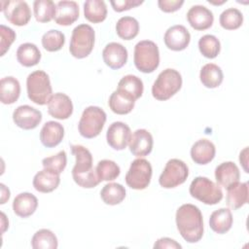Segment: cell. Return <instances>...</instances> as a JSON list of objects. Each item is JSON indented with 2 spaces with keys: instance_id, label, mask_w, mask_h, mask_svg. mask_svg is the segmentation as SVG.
I'll use <instances>...</instances> for the list:
<instances>
[{
  "instance_id": "48",
  "label": "cell",
  "mask_w": 249,
  "mask_h": 249,
  "mask_svg": "<svg viewBox=\"0 0 249 249\" xmlns=\"http://www.w3.org/2000/svg\"><path fill=\"white\" fill-rule=\"evenodd\" d=\"M1 215H2V232H4L5 230L9 227V224H5V221H6V216H5V214L2 212Z\"/></svg>"
},
{
  "instance_id": "30",
  "label": "cell",
  "mask_w": 249,
  "mask_h": 249,
  "mask_svg": "<svg viewBox=\"0 0 249 249\" xmlns=\"http://www.w3.org/2000/svg\"><path fill=\"white\" fill-rule=\"evenodd\" d=\"M17 59L20 65L25 67L35 66L41 60V52L32 43H23L17 50Z\"/></svg>"
},
{
  "instance_id": "18",
  "label": "cell",
  "mask_w": 249,
  "mask_h": 249,
  "mask_svg": "<svg viewBox=\"0 0 249 249\" xmlns=\"http://www.w3.org/2000/svg\"><path fill=\"white\" fill-rule=\"evenodd\" d=\"M154 140L152 134L144 128L136 129L129 141V151L133 156L145 157L153 150Z\"/></svg>"
},
{
  "instance_id": "47",
  "label": "cell",
  "mask_w": 249,
  "mask_h": 249,
  "mask_svg": "<svg viewBox=\"0 0 249 249\" xmlns=\"http://www.w3.org/2000/svg\"><path fill=\"white\" fill-rule=\"evenodd\" d=\"M1 187V204H4L7 200H9L10 198V191L9 189L4 185V184H0Z\"/></svg>"
},
{
  "instance_id": "44",
  "label": "cell",
  "mask_w": 249,
  "mask_h": 249,
  "mask_svg": "<svg viewBox=\"0 0 249 249\" xmlns=\"http://www.w3.org/2000/svg\"><path fill=\"white\" fill-rule=\"evenodd\" d=\"M184 4L183 0H159L158 6L164 13H173L178 11Z\"/></svg>"
},
{
  "instance_id": "15",
  "label": "cell",
  "mask_w": 249,
  "mask_h": 249,
  "mask_svg": "<svg viewBox=\"0 0 249 249\" xmlns=\"http://www.w3.org/2000/svg\"><path fill=\"white\" fill-rule=\"evenodd\" d=\"M48 113L57 120L68 119L73 113V103L70 97L62 92L53 94L48 102Z\"/></svg>"
},
{
  "instance_id": "10",
  "label": "cell",
  "mask_w": 249,
  "mask_h": 249,
  "mask_svg": "<svg viewBox=\"0 0 249 249\" xmlns=\"http://www.w3.org/2000/svg\"><path fill=\"white\" fill-rule=\"evenodd\" d=\"M189 176L187 164L179 159L169 160L159 178L160 185L164 189H172L182 185Z\"/></svg>"
},
{
  "instance_id": "45",
  "label": "cell",
  "mask_w": 249,
  "mask_h": 249,
  "mask_svg": "<svg viewBox=\"0 0 249 249\" xmlns=\"http://www.w3.org/2000/svg\"><path fill=\"white\" fill-rule=\"evenodd\" d=\"M154 248L155 249H181L182 246L181 244H179L176 240L171 239L169 237H161L159 238L155 244H154Z\"/></svg>"
},
{
  "instance_id": "8",
  "label": "cell",
  "mask_w": 249,
  "mask_h": 249,
  "mask_svg": "<svg viewBox=\"0 0 249 249\" xmlns=\"http://www.w3.org/2000/svg\"><path fill=\"white\" fill-rule=\"evenodd\" d=\"M106 122V113L98 106L87 107L78 124L79 133L88 139L94 138L103 129Z\"/></svg>"
},
{
  "instance_id": "17",
  "label": "cell",
  "mask_w": 249,
  "mask_h": 249,
  "mask_svg": "<svg viewBox=\"0 0 249 249\" xmlns=\"http://www.w3.org/2000/svg\"><path fill=\"white\" fill-rule=\"evenodd\" d=\"M187 20L195 30L202 31L212 26L214 16L205 6L195 5L189 9L187 13Z\"/></svg>"
},
{
  "instance_id": "29",
  "label": "cell",
  "mask_w": 249,
  "mask_h": 249,
  "mask_svg": "<svg viewBox=\"0 0 249 249\" xmlns=\"http://www.w3.org/2000/svg\"><path fill=\"white\" fill-rule=\"evenodd\" d=\"M199 79L201 84L208 89L218 88L224 79V74L220 66L214 63H207L200 69Z\"/></svg>"
},
{
  "instance_id": "39",
  "label": "cell",
  "mask_w": 249,
  "mask_h": 249,
  "mask_svg": "<svg viewBox=\"0 0 249 249\" xmlns=\"http://www.w3.org/2000/svg\"><path fill=\"white\" fill-rule=\"evenodd\" d=\"M198 49L204 57L215 58L220 53L221 44L216 36L206 34L198 40Z\"/></svg>"
},
{
  "instance_id": "1",
  "label": "cell",
  "mask_w": 249,
  "mask_h": 249,
  "mask_svg": "<svg viewBox=\"0 0 249 249\" xmlns=\"http://www.w3.org/2000/svg\"><path fill=\"white\" fill-rule=\"evenodd\" d=\"M176 226L181 236L189 243L199 241L203 235V219L199 208L194 204L181 205L175 215Z\"/></svg>"
},
{
  "instance_id": "25",
  "label": "cell",
  "mask_w": 249,
  "mask_h": 249,
  "mask_svg": "<svg viewBox=\"0 0 249 249\" xmlns=\"http://www.w3.org/2000/svg\"><path fill=\"white\" fill-rule=\"evenodd\" d=\"M248 202V183L239 181L227 188V204L236 210Z\"/></svg>"
},
{
  "instance_id": "21",
  "label": "cell",
  "mask_w": 249,
  "mask_h": 249,
  "mask_svg": "<svg viewBox=\"0 0 249 249\" xmlns=\"http://www.w3.org/2000/svg\"><path fill=\"white\" fill-rule=\"evenodd\" d=\"M240 178V172L237 165L232 161H225L215 168V179L219 186L225 189L237 183Z\"/></svg>"
},
{
  "instance_id": "22",
  "label": "cell",
  "mask_w": 249,
  "mask_h": 249,
  "mask_svg": "<svg viewBox=\"0 0 249 249\" xmlns=\"http://www.w3.org/2000/svg\"><path fill=\"white\" fill-rule=\"evenodd\" d=\"M216 154L215 145L208 139H199L191 148V158L196 164L209 163Z\"/></svg>"
},
{
  "instance_id": "13",
  "label": "cell",
  "mask_w": 249,
  "mask_h": 249,
  "mask_svg": "<svg viewBox=\"0 0 249 249\" xmlns=\"http://www.w3.org/2000/svg\"><path fill=\"white\" fill-rule=\"evenodd\" d=\"M13 121L22 129H34L42 121V113L29 105H20L15 109Z\"/></svg>"
},
{
  "instance_id": "32",
  "label": "cell",
  "mask_w": 249,
  "mask_h": 249,
  "mask_svg": "<svg viewBox=\"0 0 249 249\" xmlns=\"http://www.w3.org/2000/svg\"><path fill=\"white\" fill-rule=\"evenodd\" d=\"M85 18L92 23H99L107 17V7L102 0H87L84 3Z\"/></svg>"
},
{
  "instance_id": "42",
  "label": "cell",
  "mask_w": 249,
  "mask_h": 249,
  "mask_svg": "<svg viewBox=\"0 0 249 249\" xmlns=\"http://www.w3.org/2000/svg\"><path fill=\"white\" fill-rule=\"evenodd\" d=\"M0 35H1V41H0L1 55H4L16 39V32L12 28H10L4 24H1L0 25Z\"/></svg>"
},
{
  "instance_id": "37",
  "label": "cell",
  "mask_w": 249,
  "mask_h": 249,
  "mask_svg": "<svg viewBox=\"0 0 249 249\" xmlns=\"http://www.w3.org/2000/svg\"><path fill=\"white\" fill-rule=\"evenodd\" d=\"M220 25L226 30L239 28L243 22V15L236 8H229L222 12L219 18Z\"/></svg>"
},
{
  "instance_id": "12",
  "label": "cell",
  "mask_w": 249,
  "mask_h": 249,
  "mask_svg": "<svg viewBox=\"0 0 249 249\" xmlns=\"http://www.w3.org/2000/svg\"><path fill=\"white\" fill-rule=\"evenodd\" d=\"M129 126L123 122H114L110 124L106 132L108 145L114 150L121 151L126 148L131 138Z\"/></svg>"
},
{
  "instance_id": "23",
  "label": "cell",
  "mask_w": 249,
  "mask_h": 249,
  "mask_svg": "<svg viewBox=\"0 0 249 249\" xmlns=\"http://www.w3.org/2000/svg\"><path fill=\"white\" fill-rule=\"evenodd\" d=\"M38 199L30 193L18 194L13 201V210L16 215L20 218H27L31 216L37 209Z\"/></svg>"
},
{
  "instance_id": "5",
  "label": "cell",
  "mask_w": 249,
  "mask_h": 249,
  "mask_svg": "<svg viewBox=\"0 0 249 249\" xmlns=\"http://www.w3.org/2000/svg\"><path fill=\"white\" fill-rule=\"evenodd\" d=\"M133 61L140 72L146 74L154 72L160 64V51L157 44L150 40L138 42L134 47Z\"/></svg>"
},
{
  "instance_id": "43",
  "label": "cell",
  "mask_w": 249,
  "mask_h": 249,
  "mask_svg": "<svg viewBox=\"0 0 249 249\" xmlns=\"http://www.w3.org/2000/svg\"><path fill=\"white\" fill-rule=\"evenodd\" d=\"M113 10L121 13L124 11H127L130 10L131 8H135L137 6H140L143 1H139V0H116V1H111L110 2Z\"/></svg>"
},
{
  "instance_id": "35",
  "label": "cell",
  "mask_w": 249,
  "mask_h": 249,
  "mask_svg": "<svg viewBox=\"0 0 249 249\" xmlns=\"http://www.w3.org/2000/svg\"><path fill=\"white\" fill-rule=\"evenodd\" d=\"M117 35L124 40H131L138 35L139 23L132 17H122L116 23Z\"/></svg>"
},
{
  "instance_id": "4",
  "label": "cell",
  "mask_w": 249,
  "mask_h": 249,
  "mask_svg": "<svg viewBox=\"0 0 249 249\" xmlns=\"http://www.w3.org/2000/svg\"><path fill=\"white\" fill-rule=\"evenodd\" d=\"M26 90L28 98L37 105L49 102L53 89L49 75L43 70H36L26 78Z\"/></svg>"
},
{
  "instance_id": "36",
  "label": "cell",
  "mask_w": 249,
  "mask_h": 249,
  "mask_svg": "<svg viewBox=\"0 0 249 249\" xmlns=\"http://www.w3.org/2000/svg\"><path fill=\"white\" fill-rule=\"evenodd\" d=\"M56 4L52 0H36L33 3L34 17L39 22H49L54 18Z\"/></svg>"
},
{
  "instance_id": "46",
  "label": "cell",
  "mask_w": 249,
  "mask_h": 249,
  "mask_svg": "<svg viewBox=\"0 0 249 249\" xmlns=\"http://www.w3.org/2000/svg\"><path fill=\"white\" fill-rule=\"evenodd\" d=\"M247 158H248V147H245L239 154V161H240V164H242V167L246 173H248Z\"/></svg>"
},
{
  "instance_id": "11",
  "label": "cell",
  "mask_w": 249,
  "mask_h": 249,
  "mask_svg": "<svg viewBox=\"0 0 249 249\" xmlns=\"http://www.w3.org/2000/svg\"><path fill=\"white\" fill-rule=\"evenodd\" d=\"M1 11L6 19L17 26L26 25L31 18V11L25 1H2Z\"/></svg>"
},
{
  "instance_id": "2",
  "label": "cell",
  "mask_w": 249,
  "mask_h": 249,
  "mask_svg": "<svg viewBox=\"0 0 249 249\" xmlns=\"http://www.w3.org/2000/svg\"><path fill=\"white\" fill-rule=\"evenodd\" d=\"M71 152L76 159L75 165L72 168L74 182L86 189L96 187L100 181L92 167V156L89 150L82 145H71Z\"/></svg>"
},
{
  "instance_id": "24",
  "label": "cell",
  "mask_w": 249,
  "mask_h": 249,
  "mask_svg": "<svg viewBox=\"0 0 249 249\" xmlns=\"http://www.w3.org/2000/svg\"><path fill=\"white\" fill-rule=\"evenodd\" d=\"M60 183L59 174L44 168L37 172L33 178V187L40 193H51L54 191Z\"/></svg>"
},
{
  "instance_id": "33",
  "label": "cell",
  "mask_w": 249,
  "mask_h": 249,
  "mask_svg": "<svg viewBox=\"0 0 249 249\" xmlns=\"http://www.w3.org/2000/svg\"><path fill=\"white\" fill-rule=\"evenodd\" d=\"M100 197L108 205L120 204L125 197V189L119 183H108L100 191Z\"/></svg>"
},
{
  "instance_id": "41",
  "label": "cell",
  "mask_w": 249,
  "mask_h": 249,
  "mask_svg": "<svg viewBox=\"0 0 249 249\" xmlns=\"http://www.w3.org/2000/svg\"><path fill=\"white\" fill-rule=\"evenodd\" d=\"M42 164L44 168L60 174L65 169L67 164V156L65 151H59L53 156L43 159Z\"/></svg>"
},
{
  "instance_id": "19",
  "label": "cell",
  "mask_w": 249,
  "mask_h": 249,
  "mask_svg": "<svg viewBox=\"0 0 249 249\" xmlns=\"http://www.w3.org/2000/svg\"><path fill=\"white\" fill-rule=\"evenodd\" d=\"M79 6L75 1L62 0L57 2L54 21L58 25L68 26L79 18Z\"/></svg>"
},
{
  "instance_id": "34",
  "label": "cell",
  "mask_w": 249,
  "mask_h": 249,
  "mask_svg": "<svg viewBox=\"0 0 249 249\" xmlns=\"http://www.w3.org/2000/svg\"><path fill=\"white\" fill-rule=\"evenodd\" d=\"M31 246L33 249H56L58 241L51 230L41 229L32 236Z\"/></svg>"
},
{
  "instance_id": "27",
  "label": "cell",
  "mask_w": 249,
  "mask_h": 249,
  "mask_svg": "<svg viewBox=\"0 0 249 249\" xmlns=\"http://www.w3.org/2000/svg\"><path fill=\"white\" fill-rule=\"evenodd\" d=\"M20 94V85L18 79L7 76L0 81V100L3 104L15 103Z\"/></svg>"
},
{
  "instance_id": "7",
  "label": "cell",
  "mask_w": 249,
  "mask_h": 249,
  "mask_svg": "<svg viewBox=\"0 0 249 249\" xmlns=\"http://www.w3.org/2000/svg\"><path fill=\"white\" fill-rule=\"evenodd\" d=\"M189 192L194 198L207 205L217 204L223 198L221 187L207 177H196L190 185Z\"/></svg>"
},
{
  "instance_id": "20",
  "label": "cell",
  "mask_w": 249,
  "mask_h": 249,
  "mask_svg": "<svg viewBox=\"0 0 249 249\" xmlns=\"http://www.w3.org/2000/svg\"><path fill=\"white\" fill-rule=\"evenodd\" d=\"M64 137V127L61 124L49 121L47 122L40 131L41 143L47 148L56 147Z\"/></svg>"
},
{
  "instance_id": "9",
  "label": "cell",
  "mask_w": 249,
  "mask_h": 249,
  "mask_svg": "<svg viewBox=\"0 0 249 249\" xmlns=\"http://www.w3.org/2000/svg\"><path fill=\"white\" fill-rule=\"evenodd\" d=\"M152 173V165L147 160L136 159L130 163L125 174V183L133 190H144L151 182Z\"/></svg>"
},
{
  "instance_id": "6",
  "label": "cell",
  "mask_w": 249,
  "mask_h": 249,
  "mask_svg": "<svg viewBox=\"0 0 249 249\" xmlns=\"http://www.w3.org/2000/svg\"><path fill=\"white\" fill-rule=\"evenodd\" d=\"M95 40L93 28L86 23L76 26L71 35L69 52L76 58H85L92 51Z\"/></svg>"
},
{
  "instance_id": "38",
  "label": "cell",
  "mask_w": 249,
  "mask_h": 249,
  "mask_svg": "<svg viewBox=\"0 0 249 249\" xmlns=\"http://www.w3.org/2000/svg\"><path fill=\"white\" fill-rule=\"evenodd\" d=\"M96 175L99 181H112L115 180L121 173L120 166L111 160H99L95 167Z\"/></svg>"
},
{
  "instance_id": "16",
  "label": "cell",
  "mask_w": 249,
  "mask_h": 249,
  "mask_svg": "<svg viewBox=\"0 0 249 249\" xmlns=\"http://www.w3.org/2000/svg\"><path fill=\"white\" fill-rule=\"evenodd\" d=\"M127 50L122 44L111 42L102 51V58L105 64L111 69L118 70L127 61Z\"/></svg>"
},
{
  "instance_id": "14",
  "label": "cell",
  "mask_w": 249,
  "mask_h": 249,
  "mask_svg": "<svg viewBox=\"0 0 249 249\" xmlns=\"http://www.w3.org/2000/svg\"><path fill=\"white\" fill-rule=\"evenodd\" d=\"M165 46L174 52L185 50L191 41V34L188 29L181 24H176L169 27L163 36Z\"/></svg>"
},
{
  "instance_id": "3",
  "label": "cell",
  "mask_w": 249,
  "mask_h": 249,
  "mask_svg": "<svg viewBox=\"0 0 249 249\" xmlns=\"http://www.w3.org/2000/svg\"><path fill=\"white\" fill-rule=\"evenodd\" d=\"M181 74L172 68L161 71L152 86V95L160 101H165L177 93L182 87Z\"/></svg>"
},
{
  "instance_id": "28",
  "label": "cell",
  "mask_w": 249,
  "mask_h": 249,
  "mask_svg": "<svg viewBox=\"0 0 249 249\" xmlns=\"http://www.w3.org/2000/svg\"><path fill=\"white\" fill-rule=\"evenodd\" d=\"M117 89L136 101L142 96L144 86L142 80L137 76L125 75L120 80Z\"/></svg>"
},
{
  "instance_id": "40",
  "label": "cell",
  "mask_w": 249,
  "mask_h": 249,
  "mask_svg": "<svg viewBox=\"0 0 249 249\" xmlns=\"http://www.w3.org/2000/svg\"><path fill=\"white\" fill-rule=\"evenodd\" d=\"M65 43L64 34L56 29H51L42 36V46L48 52H57Z\"/></svg>"
},
{
  "instance_id": "26",
  "label": "cell",
  "mask_w": 249,
  "mask_h": 249,
  "mask_svg": "<svg viewBox=\"0 0 249 249\" xmlns=\"http://www.w3.org/2000/svg\"><path fill=\"white\" fill-rule=\"evenodd\" d=\"M232 214L229 208H220L212 212L209 218V226L218 234L229 231L232 226Z\"/></svg>"
},
{
  "instance_id": "31",
  "label": "cell",
  "mask_w": 249,
  "mask_h": 249,
  "mask_svg": "<svg viewBox=\"0 0 249 249\" xmlns=\"http://www.w3.org/2000/svg\"><path fill=\"white\" fill-rule=\"evenodd\" d=\"M108 105L112 112L118 115H126L132 111L135 105V100L126 94L116 89L109 97Z\"/></svg>"
}]
</instances>
